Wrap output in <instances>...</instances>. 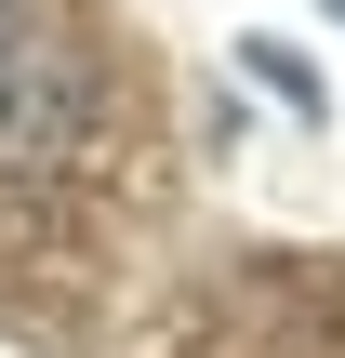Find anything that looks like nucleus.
Wrapping results in <instances>:
<instances>
[{
  "mask_svg": "<svg viewBox=\"0 0 345 358\" xmlns=\"http://www.w3.org/2000/svg\"><path fill=\"white\" fill-rule=\"evenodd\" d=\"M319 13H332V27H345V0H319Z\"/></svg>",
  "mask_w": 345,
  "mask_h": 358,
  "instance_id": "nucleus-2",
  "label": "nucleus"
},
{
  "mask_svg": "<svg viewBox=\"0 0 345 358\" xmlns=\"http://www.w3.org/2000/svg\"><path fill=\"white\" fill-rule=\"evenodd\" d=\"M106 133V53L80 27H40V13H0V186H53L80 173Z\"/></svg>",
  "mask_w": 345,
  "mask_h": 358,
  "instance_id": "nucleus-1",
  "label": "nucleus"
}]
</instances>
